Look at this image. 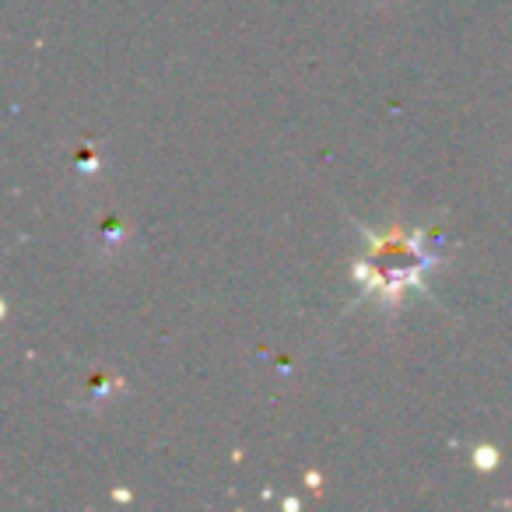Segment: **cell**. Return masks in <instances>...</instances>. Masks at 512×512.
Here are the masks:
<instances>
[{
	"mask_svg": "<svg viewBox=\"0 0 512 512\" xmlns=\"http://www.w3.org/2000/svg\"><path fill=\"white\" fill-rule=\"evenodd\" d=\"M474 463H481V467H495V463H498V453H495V449H477V453H474Z\"/></svg>",
	"mask_w": 512,
	"mask_h": 512,
	"instance_id": "1",
	"label": "cell"
}]
</instances>
